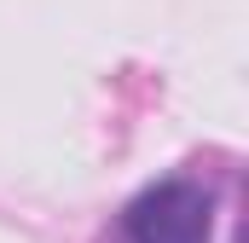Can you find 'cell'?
I'll return each mask as SVG.
<instances>
[{"label":"cell","instance_id":"cell-1","mask_svg":"<svg viewBox=\"0 0 249 243\" xmlns=\"http://www.w3.org/2000/svg\"><path fill=\"white\" fill-rule=\"evenodd\" d=\"M214 238V191L191 174L145 185L116 220V243H209Z\"/></svg>","mask_w":249,"mask_h":243}]
</instances>
